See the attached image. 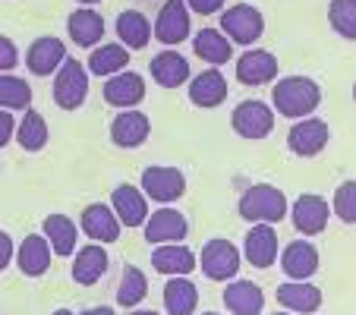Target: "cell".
<instances>
[{
    "label": "cell",
    "mask_w": 356,
    "mask_h": 315,
    "mask_svg": "<svg viewBox=\"0 0 356 315\" xmlns=\"http://www.w3.org/2000/svg\"><path fill=\"white\" fill-rule=\"evenodd\" d=\"M129 315H161V312H152V309H133Z\"/></svg>",
    "instance_id": "obj_43"
},
{
    "label": "cell",
    "mask_w": 356,
    "mask_h": 315,
    "mask_svg": "<svg viewBox=\"0 0 356 315\" xmlns=\"http://www.w3.org/2000/svg\"><path fill=\"white\" fill-rule=\"evenodd\" d=\"M199 315H221V312H199Z\"/></svg>",
    "instance_id": "obj_46"
},
{
    "label": "cell",
    "mask_w": 356,
    "mask_h": 315,
    "mask_svg": "<svg viewBox=\"0 0 356 315\" xmlns=\"http://www.w3.org/2000/svg\"><path fill=\"white\" fill-rule=\"evenodd\" d=\"M230 127H234V133L243 136V139H265V136H271V129H275V111H271V104H265V101H259V98H246L234 108Z\"/></svg>",
    "instance_id": "obj_9"
},
{
    "label": "cell",
    "mask_w": 356,
    "mask_h": 315,
    "mask_svg": "<svg viewBox=\"0 0 356 315\" xmlns=\"http://www.w3.org/2000/svg\"><path fill=\"white\" fill-rule=\"evenodd\" d=\"M101 98H104V104H111V108L129 111L145 101V79H142L139 73H133V70H123V73L104 79Z\"/></svg>",
    "instance_id": "obj_19"
},
{
    "label": "cell",
    "mask_w": 356,
    "mask_h": 315,
    "mask_svg": "<svg viewBox=\"0 0 356 315\" xmlns=\"http://www.w3.org/2000/svg\"><path fill=\"white\" fill-rule=\"evenodd\" d=\"M79 227L82 234L88 236L92 243H101V246H108V243H117L120 240V221H117L114 208L104 205V202H92L88 208H82L79 215Z\"/></svg>",
    "instance_id": "obj_16"
},
{
    "label": "cell",
    "mask_w": 356,
    "mask_h": 315,
    "mask_svg": "<svg viewBox=\"0 0 356 315\" xmlns=\"http://www.w3.org/2000/svg\"><path fill=\"white\" fill-rule=\"evenodd\" d=\"M152 265H155L158 275L189 277L195 268H199V259H195V252L189 246H183V243H164V246H155Z\"/></svg>",
    "instance_id": "obj_24"
},
{
    "label": "cell",
    "mask_w": 356,
    "mask_h": 315,
    "mask_svg": "<svg viewBox=\"0 0 356 315\" xmlns=\"http://www.w3.org/2000/svg\"><path fill=\"white\" fill-rule=\"evenodd\" d=\"M331 211H334L343 224H356V180H343L341 186L334 189Z\"/></svg>",
    "instance_id": "obj_37"
},
{
    "label": "cell",
    "mask_w": 356,
    "mask_h": 315,
    "mask_svg": "<svg viewBox=\"0 0 356 315\" xmlns=\"http://www.w3.org/2000/svg\"><path fill=\"white\" fill-rule=\"evenodd\" d=\"M277 252H281V240H277V230L271 224H252L246 230V240H243L240 255L252 265V268L265 271L277 261Z\"/></svg>",
    "instance_id": "obj_12"
},
{
    "label": "cell",
    "mask_w": 356,
    "mask_h": 315,
    "mask_svg": "<svg viewBox=\"0 0 356 315\" xmlns=\"http://www.w3.org/2000/svg\"><path fill=\"white\" fill-rule=\"evenodd\" d=\"M152 35L168 47L183 45V41L193 35V13H189L186 0H164V7L158 10V16H155Z\"/></svg>",
    "instance_id": "obj_8"
},
{
    "label": "cell",
    "mask_w": 356,
    "mask_h": 315,
    "mask_svg": "<svg viewBox=\"0 0 356 315\" xmlns=\"http://www.w3.org/2000/svg\"><path fill=\"white\" fill-rule=\"evenodd\" d=\"M234 73L240 86H268L277 79V57L265 47H246L236 57Z\"/></svg>",
    "instance_id": "obj_13"
},
{
    "label": "cell",
    "mask_w": 356,
    "mask_h": 315,
    "mask_svg": "<svg viewBox=\"0 0 356 315\" xmlns=\"http://www.w3.org/2000/svg\"><path fill=\"white\" fill-rule=\"evenodd\" d=\"M287 218L293 221V230L302 234L306 240L316 234H322L328 227V218H331V205L325 195H316V193H302L290 202L287 208Z\"/></svg>",
    "instance_id": "obj_7"
},
{
    "label": "cell",
    "mask_w": 356,
    "mask_h": 315,
    "mask_svg": "<svg viewBox=\"0 0 356 315\" xmlns=\"http://www.w3.org/2000/svg\"><path fill=\"white\" fill-rule=\"evenodd\" d=\"M271 315H290V312H271Z\"/></svg>",
    "instance_id": "obj_47"
},
{
    "label": "cell",
    "mask_w": 356,
    "mask_h": 315,
    "mask_svg": "<svg viewBox=\"0 0 356 315\" xmlns=\"http://www.w3.org/2000/svg\"><path fill=\"white\" fill-rule=\"evenodd\" d=\"M114 32L127 51H142L152 41V19L139 10H123L114 19Z\"/></svg>",
    "instance_id": "obj_31"
},
{
    "label": "cell",
    "mask_w": 356,
    "mask_h": 315,
    "mask_svg": "<svg viewBox=\"0 0 356 315\" xmlns=\"http://www.w3.org/2000/svg\"><path fill=\"white\" fill-rule=\"evenodd\" d=\"M0 108L3 111H29L32 108V86L22 76L0 73Z\"/></svg>",
    "instance_id": "obj_35"
},
{
    "label": "cell",
    "mask_w": 356,
    "mask_h": 315,
    "mask_svg": "<svg viewBox=\"0 0 356 315\" xmlns=\"http://www.w3.org/2000/svg\"><path fill=\"white\" fill-rule=\"evenodd\" d=\"M148 296V277L139 265H123L120 271V284H117V302L123 309H136L142 300Z\"/></svg>",
    "instance_id": "obj_34"
},
{
    "label": "cell",
    "mask_w": 356,
    "mask_h": 315,
    "mask_svg": "<svg viewBox=\"0 0 356 315\" xmlns=\"http://www.w3.org/2000/svg\"><path fill=\"white\" fill-rule=\"evenodd\" d=\"M148 73H152V79L161 88H180L189 82L193 70H189V57H183L174 47H164V51H158V54L152 57Z\"/></svg>",
    "instance_id": "obj_22"
},
{
    "label": "cell",
    "mask_w": 356,
    "mask_h": 315,
    "mask_svg": "<svg viewBox=\"0 0 356 315\" xmlns=\"http://www.w3.org/2000/svg\"><path fill=\"white\" fill-rule=\"evenodd\" d=\"M277 302L290 315H316L322 309V290L309 281H284L277 284Z\"/></svg>",
    "instance_id": "obj_23"
},
{
    "label": "cell",
    "mask_w": 356,
    "mask_h": 315,
    "mask_svg": "<svg viewBox=\"0 0 356 315\" xmlns=\"http://www.w3.org/2000/svg\"><path fill=\"white\" fill-rule=\"evenodd\" d=\"M142 230H145V240L152 243V246H164V243H183L189 234V221L186 215H183L180 208H155V211H148L145 224H142Z\"/></svg>",
    "instance_id": "obj_11"
},
{
    "label": "cell",
    "mask_w": 356,
    "mask_h": 315,
    "mask_svg": "<svg viewBox=\"0 0 356 315\" xmlns=\"http://www.w3.org/2000/svg\"><path fill=\"white\" fill-rule=\"evenodd\" d=\"M41 234L51 243V252L57 259H70L76 252V243H79V227L70 215H47L41 224Z\"/></svg>",
    "instance_id": "obj_29"
},
{
    "label": "cell",
    "mask_w": 356,
    "mask_h": 315,
    "mask_svg": "<svg viewBox=\"0 0 356 315\" xmlns=\"http://www.w3.org/2000/svg\"><path fill=\"white\" fill-rule=\"evenodd\" d=\"M277 261H281V271L287 275V281H309L318 271V249L312 240L300 236L277 252Z\"/></svg>",
    "instance_id": "obj_14"
},
{
    "label": "cell",
    "mask_w": 356,
    "mask_h": 315,
    "mask_svg": "<svg viewBox=\"0 0 356 315\" xmlns=\"http://www.w3.org/2000/svg\"><path fill=\"white\" fill-rule=\"evenodd\" d=\"M193 54L209 67H224L234 57V45L224 38L221 29H202L193 35Z\"/></svg>",
    "instance_id": "obj_30"
},
{
    "label": "cell",
    "mask_w": 356,
    "mask_h": 315,
    "mask_svg": "<svg viewBox=\"0 0 356 315\" xmlns=\"http://www.w3.org/2000/svg\"><path fill=\"white\" fill-rule=\"evenodd\" d=\"M221 32L230 45L252 47L265 35V16L252 3H234V7L221 10Z\"/></svg>",
    "instance_id": "obj_4"
},
{
    "label": "cell",
    "mask_w": 356,
    "mask_h": 315,
    "mask_svg": "<svg viewBox=\"0 0 356 315\" xmlns=\"http://www.w3.org/2000/svg\"><path fill=\"white\" fill-rule=\"evenodd\" d=\"M287 208H290L287 195L277 186H271V183H252L249 189H243L240 202H236V211H240L243 221L271 224V227L287 218Z\"/></svg>",
    "instance_id": "obj_2"
},
{
    "label": "cell",
    "mask_w": 356,
    "mask_h": 315,
    "mask_svg": "<svg viewBox=\"0 0 356 315\" xmlns=\"http://www.w3.org/2000/svg\"><path fill=\"white\" fill-rule=\"evenodd\" d=\"M195 259H199L202 275L209 277V281H218V284L234 281L236 271H240V265H243L240 249H236L230 240H224V236L205 240L202 243V252L195 255Z\"/></svg>",
    "instance_id": "obj_5"
},
{
    "label": "cell",
    "mask_w": 356,
    "mask_h": 315,
    "mask_svg": "<svg viewBox=\"0 0 356 315\" xmlns=\"http://www.w3.org/2000/svg\"><path fill=\"white\" fill-rule=\"evenodd\" d=\"M108 268H111V255L104 252V246H101V243H88V246L73 252V268H70V275H73V281L79 284V287H95L101 277L108 275Z\"/></svg>",
    "instance_id": "obj_20"
},
{
    "label": "cell",
    "mask_w": 356,
    "mask_h": 315,
    "mask_svg": "<svg viewBox=\"0 0 356 315\" xmlns=\"http://www.w3.org/2000/svg\"><path fill=\"white\" fill-rule=\"evenodd\" d=\"M88 76H101V79H111V76L129 70V51L120 41H104V45L92 47V54L86 60Z\"/></svg>",
    "instance_id": "obj_28"
},
{
    "label": "cell",
    "mask_w": 356,
    "mask_h": 315,
    "mask_svg": "<svg viewBox=\"0 0 356 315\" xmlns=\"http://www.w3.org/2000/svg\"><path fill=\"white\" fill-rule=\"evenodd\" d=\"M67 32L76 47H98L104 41V16L92 7H79L67 16Z\"/></svg>",
    "instance_id": "obj_27"
},
{
    "label": "cell",
    "mask_w": 356,
    "mask_h": 315,
    "mask_svg": "<svg viewBox=\"0 0 356 315\" xmlns=\"http://www.w3.org/2000/svg\"><path fill=\"white\" fill-rule=\"evenodd\" d=\"M189 101H193L195 108L202 111H211V108H221L224 101H227V79H224V73L218 67H209L202 70L199 76H189Z\"/></svg>",
    "instance_id": "obj_17"
},
{
    "label": "cell",
    "mask_w": 356,
    "mask_h": 315,
    "mask_svg": "<svg viewBox=\"0 0 356 315\" xmlns=\"http://www.w3.org/2000/svg\"><path fill=\"white\" fill-rule=\"evenodd\" d=\"M67 45H63V38H57V35H41V38H35L32 45H29L26 51V67L32 76H54L57 70L63 67V60H67Z\"/></svg>",
    "instance_id": "obj_15"
},
{
    "label": "cell",
    "mask_w": 356,
    "mask_h": 315,
    "mask_svg": "<svg viewBox=\"0 0 356 315\" xmlns=\"http://www.w3.org/2000/svg\"><path fill=\"white\" fill-rule=\"evenodd\" d=\"M16 265L26 277H41L47 275L51 261H54V252H51V243L44 240V234H29L26 240L16 246Z\"/></svg>",
    "instance_id": "obj_26"
},
{
    "label": "cell",
    "mask_w": 356,
    "mask_h": 315,
    "mask_svg": "<svg viewBox=\"0 0 356 315\" xmlns=\"http://www.w3.org/2000/svg\"><path fill=\"white\" fill-rule=\"evenodd\" d=\"M331 142V129L322 117H302V120H293L287 133V148L296 154V158H316L328 148Z\"/></svg>",
    "instance_id": "obj_10"
},
{
    "label": "cell",
    "mask_w": 356,
    "mask_h": 315,
    "mask_svg": "<svg viewBox=\"0 0 356 315\" xmlns=\"http://www.w3.org/2000/svg\"><path fill=\"white\" fill-rule=\"evenodd\" d=\"M16 63H19V47L13 45V38L0 35V73H13Z\"/></svg>",
    "instance_id": "obj_38"
},
{
    "label": "cell",
    "mask_w": 356,
    "mask_h": 315,
    "mask_svg": "<svg viewBox=\"0 0 356 315\" xmlns=\"http://www.w3.org/2000/svg\"><path fill=\"white\" fill-rule=\"evenodd\" d=\"M76 3H82V7H95V3H101V0H76Z\"/></svg>",
    "instance_id": "obj_45"
},
{
    "label": "cell",
    "mask_w": 356,
    "mask_h": 315,
    "mask_svg": "<svg viewBox=\"0 0 356 315\" xmlns=\"http://www.w3.org/2000/svg\"><path fill=\"white\" fill-rule=\"evenodd\" d=\"M13 139H16V117L13 111L0 108V148H7Z\"/></svg>",
    "instance_id": "obj_39"
},
{
    "label": "cell",
    "mask_w": 356,
    "mask_h": 315,
    "mask_svg": "<svg viewBox=\"0 0 356 315\" xmlns=\"http://www.w3.org/2000/svg\"><path fill=\"white\" fill-rule=\"evenodd\" d=\"M111 208H114V215H117V221H120V227H142L145 224V218H148V199H145V193H142L139 186H133V183H120V186L111 193V202H108Z\"/></svg>",
    "instance_id": "obj_18"
},
{
    "label": "cell",
    "mask_w": 356,
    "mask_h": 315,
    "mask_svg": "<svg viewBox=\"0 0 356 315\" xmlns=\"http://www.w3.org/2000/svg\"><path fill=\"white\" fill-rule=\"evenodd\" d=\"M51 315H76V312H73V309H54Z\"/></svg>",
    "instance_id": "obj_44"
},
{
    "label": "cell",
    "mask_w": 356,
    "mask_h": 315,
    "mask_svg": "<svg viewBox=\"0 0 356 315\" xmlns=\"http://www.w3.org/2000/svg\"><path fill=\"white\" fill-rule=\"evenodd\" d=\"M161 302L168 309V315H195V309H199V287L189 277H168Z\"/></svg>",
    "instance_id": "obj_32"
},
{
    "label": "cell",
    "mask_w": 356,
    "mask_h": 315,
    "mask_svg": "<svg viewBox=\"0 0 356 315\" xmlns=\"http://www.w3.org/2000/svg\"><path fill=\"white\" fill-rule=\"evenodd\" d=\"M148 136H152V120H148V114H142L136 108L120 111L111 120V142L117 148H139L148 142Z\"/></svg>",
    "instance_id": "obj_21"
},
{
    "label": "cell",
    "mask_w": 356,
    "mask_h": 315,
    "mask_svg": "<svg viewBox=\"0 0 356 315\" xmlns=\"http://www.w3.org/2000/svg\"><path fill=\"white\" fill-rule=\"evenodd\" d=\"M16 259V246H13V236L7 230H0V271H7Z\"/></svg>",
    "instance_id": "obj_41"
},
{
    "label": "cell",
    "mask_w": 356,
    "mask_h": 315,
    "mask_svg": "<svg viewBox=\"0 0 356 315\" xmlns=\"http://www.w3.org/2000/svg\"><path fill=\"white\" fill-rule=\"evenodd\" d=\"M79 315H117V309H111V306H92V309H82Z\"/></svg>",
    "instance_id": "obj_42"
},
{
    "label": "cell",
    "mask_w": 356,
    "mask_h": 315,
    "mask_svg": "<svg viewBox=\"0 0 356 315\" xmlns=\"http://www.w3.org/2000/svg\"><path fill=\"white\" fill-rule=\"evenodd\" d=\"M0 170H3V164H0Z\"/></svg>",
    "instance_id": "obj_48"
},
{
    "label": "cell",
    "mask_w": 356,
    "mask_h": 315,
    "mask_svg": "<svg viewBox=\"0 0 356 315\" xmlns=\"http://www.w3.org/2000/svg\"><path fill=\"white\" fill-rule=\"evenodd\" d=\"M51 139V129H47V120L38 114L35 108L22 111V117L16 120V142L22 145V152H41Z\"/></svg>",
    "instance_id": "obj_33"
},
{
    "label": "cell",
    "mask_w": 356,
    "mask_h": 315,
    "mask_svg": "<svg viewBox=\"0 0 356 315\" xmlns=\"http://www.w3.org/2000/svg\"><path fill=\"white\" fill-rule=\"evenodd\" d=\"M224 3H227V0H186L189 13H199V16H215V13H221Z\"/></svg>",
    "instance_id": "obj_40"
},
{
    "label": "cell",
    "mask_w": 356,
    "mask_h": 315,
    "mask_svg": "<svg viewBox=\"0 0 356 315\" xmlns=\"http://www.w3.org/2000/svg\"><path fill=\"white\" fill-rule=\"evenodd\" d=\"M328 22L341 38H356V0H331L328 3Z\"/></svg>",
    "instance_id": "obj_36"
},
{
    "label": "cell",
    "mask_w": 356,
    "mask_h": 315,
    "mask_svg": "<svg viewBox=\"0 0 356 315\" xmlns=\"http://www.w3.org/2000/svg\"><path fill=\"white\" fill-rule=\"evenodd\" d=\"M318 104H322V88L309 76H284L271 88V111L287 117V120L312 117Z\"/></svg>",
    "instance_id": "obj_1"
},
{
    "label": "cell",
    "mask_w": 356,
    "mask_h": 315,
    "mask_svg": "<svg viewBox=\"0 0 356 315\" xmlns=\"http://www.w3.org/2000/svg\"><path fill=\"white\" fill-rule=\"evenodd\" d=\"M139 189L145 193L148 202L155 205H174L186 195V177L180 168H170V164H152V168L142 170Z\"/></svg>",
    "instance_id": "obj_6"
},
{
    "label": "cell",
    "mask_w": 356,
    "mask_h": 315,
    "mask_svg": "<svg viewBox=\"0 0 356 315\" xmlns=\"http://www.w3.org/2000/svg\"><path fill=\"white\" fill-rule=\"evenodd\" d=\"M51 98L60 111H79L88 98V70L76 57H67L63 67L54 73V86H51Z\"/></svg>",
    "instance_id": "obj_3"
},
{
    "label": "cell",
    "mask_w": 356,
    "mask_h": 315,
    "mask_svg": "<svg viewBox=\"0 0 356 315\" xmlns=\"http://www.w3.org/2000/svg\"><path fill=\"white\" fill-rule=\"evenodd\" d=\"M224 306L230 315H262L265 309V290L256 281L246 277H234L224 287Z\"/></svg>",
    "instance_id": "obj_25"
}]
</instances>
